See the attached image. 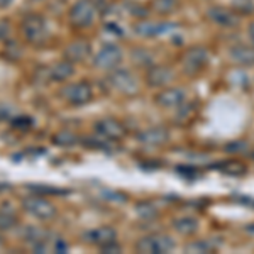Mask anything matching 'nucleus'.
Wrapping results in <instances>:
<instances>
[{"label":"nucleus","mask_w":254,"mask_h":254,"mask_svg":"<svg viewBox=\"0 0 254 254\" xmlns=\"http://www.w3.org/2000/svg\"><path fill=\"white\" fill-rule=\"evenodd\" d=\"M175 248L173 239H170L168 236H147L142 237L137 243L136 249L139 253H149V254H156V253H168Z\"/></svg>","instance_id":"f257e3e1"},{"label":"nucleus","mask_w":254,"mask_h":254,"mask_svg":"<svg viewBox=\"0 0 254 254\" xmlns=\"http://www.w3.org/2000/svg\"><path fill=\"white\" fill-rule=\"evenodd\" d=\"M22 31L26 34V38L32 44H41L46 41V26H44L43 19L38 15H29L24 19L22 22Z\"/></svg>","instance_id":"f03ea898"},{"label":"nucleus","mask_w":254,"mask_h":254,"mask_svg":"<svg viewBox=\"0 0 254 254\" xmlns=\"http://www.w3.org/2000/svg\"><path fill=\"white\" fill-rule=\"evenodd\" d=\"M93 17H95V7L90 0H80L69 12L71 22L78 27H88L93 22Z\"/></svg>","instance_id":"7ed1b4c3"},{"label":"nucleus","mask_w":254,"mask_h":254,"mask_svg":"<svg viewBox=\"0 0 254 254\" xmlns=\"http://www.w3.org/2000/svg\"><path fill=\"white\" fill-rule=\"evenodd\" d=\"M69 104L73 105H83L87 102L92 100V87L85 81H80V83H73V85H68L66 88H63L61 92Z\"/></svg>","instance_id":"20e7f679"},{"label":"nucleus","mask_w":254,"mask_h":254,"mask_svg":"<svg viewBox=\"0 0 254 254\" xmlns=\"http://www.w3.org/2000/svg\"><path fill=\"white\" fill-rule=\"evenodd\" d=\"M109 81L112 83L114 88L119 90V92H122V93H126V95H132V93H136L137 88H139L134 75L127 71V69L114 71L112 75L109 76Z\"/></svg>","instance_id":"39448f33"},{"label":"nucleus","mask_w":254,"mask_h":254,"mask_svg":"<svg viewBox=\"0 0 254 254\" xmlns=\"http://www.w3.org/2000/svg\"><path fill=\"white\" fill-rule=\"evenodd\" d=\"M22 205L26 210H29L32 215L39 217V219H44V220L53 219V217L56 215L55 205H51L48 200L39 198V196H31V198L24 200Z\"/></svg>","instance_id":"423d86ee"},{"label":"nucleus","mask_w":254,"mask_h":254,"mask_svg":"<svg viewBox=\"0 0 254 254\" xmlns=\"http://www.w3.org/2000/svg\"><path fill=\"white\" fill-rule=\"evenodd\" d=\"M121 58H122V53L116 44H105V46L98 51V55L95 58V64L98 68L110 69V68L117 66Z\"/></svg>","instance_id":"0eeeda50"},{"label":"nucleus","mask_w":254,"mask_h":254,"mask_svg":"<svg viewBox=\"0 0 254 254\" xmlns=\"http://www.w3.org/2000/svg\"><path fill=\"white\" fill-rule=\"evenodd\" d=\"M207 63V53L203 48H193L187 51L185 58H183V66L188 73H196L200 68Z\"/></svg>","instance_id":"6e6552de"},{"label":"nucleus","mask_w":254,"mask_h":254,"mask_svg":"<svg viewBox=\"0 0 254 254\" xmlns=\"http://www.w3.org/2000/svg\"><path fill=\"white\" fill-rule=\"evenodd\" d=\"M95 129L98 134H102V136L109 139H121L126 134L124 126L119 121H116V119H104V121L97 122Z\"/></svg>","instance_id":"1a4fd4ad"},{"label":"nucleus","mask_w":254,"mask_h":254,"mask_svg":"<svg viewBox=\"0 0 254 254\" xmlns=\"http://www.w3.org/2000/svg\"><path fill=\"white\" fill-rule=\"evenodd\" d=\"M156 102L159 105H163V107H180L185 102V93L180 88L163 90L156 97Z\"/></svg>","instance_id":"9d476101"},{"label":"nucleus","mask_w":254,"mask_h":254,"mask_svg":"<svg viewBox=\"0 0 254 254\" xmlns=\"http://www.w3.org/2000/svg\"><path fill=\"white\" fill-rule=\"evenodd\" d=\"M139 141L147 146H159L168 141V130L163 129V127H153V129L142 130L139 134Z\"/></svg>","instance_id":"9b49d317"},{"label":"nucleus","mask_w":254,"mask_h":254,"mask_svg":"<svg viewBox=\"0 0 254 254\" xmlns=\"http://www.w3.org/2000/svg\"><path fill=\"white\" fill-rule=\"evenodd\" d=\"M88 243L98 244V246H107L110 243H116V231L110 227H100L95 231H90L88 234H85Z\"/></svg>","instance_id":"f8f14e48"},{"label":"nucleus","mask_w":254,"mask_h":254,"mask_svg":"<svg viewBox=\"0 0 254 254\" xmlns=\"http://www.w3.org/2000/svg\"><path fill=\"white\" fill-rule=\"evenodd\" d=\"M88 53H90V44L87 41H75V43H71L66 48L64 56H66L68 61L75 63V61H83L88 56Z\"/></svg>","instance_id":"ddd939ff"},{"label":"nucleus","mask_w":254,"mask_h":254,"mask_svg":"<svg viewBox=\"0 0 254 254\" xmlns=\"http://www.w3.org/2000/svg\"><path fill=\"white\" fill-rule=\"evenodd\" d=\"M173 78V71L166 66H154L147 73V83L153 87H163Z\"/></svg>","instance_id":"4468645a"},{"label":"nucleus","mask_w":254,"mask_h":254,"mask_svg":"<svg viewBox=\"0 0 254 254\" xmlns=\"http://www.w3.org/2000/svg\"><path fill=\"white\" fill-rule=\"evenodd\" d=\"M170 24H158V22H139L136 26V32L139 36H144V38H153L161 32L170 29Z\"/></svg>","instance_id":"2eb2a0df"},{"label":"nucleus","mask_w":254,"mask_h":254,"mask_svg":"<svg viewBox=\"0 0 254 254\" xmlns=\"http://www.w3.org/2000/svg\"><path fill=\"white\" fill-rule=\"evenodd\" d=\"M208 17H210L214 22L220 24V26H234L236 24V15L232 14L231 10L222 9V7H214L208 12Z\"/></svg>","instance_id":"dca6fc26"},{"label":"nucleus","mask_w":254,"mask_h":254,"mask_svg":"<svg viewBox=\"0 0 254 254\" xmlns=\"http://www.w3.org/2000/svg\"><path fill=\"white\" fill-rule=\"evenodd\" d=\"M231 56L232 60L237 61L241 64H253L254 63V46L249 48V46H234L231 51Z\"/></svg>","instance_id":"f3484780"},{"label":"nucleus","mask_w":254,"mask_h":254,"mask_svg":"<svg viewBox=\"0 0 254 254\" xmlns=\"http://www.w3.org/2000/svg\"><path fill=\"white\" fill-rule=\"evenodd\" d=\"M175 229L180 232V234H185V236H190L198 229V222L191 217H183V219H178L175 220Z\"/></svg>","instance_id":"a211bd4d"},{"label":"nucleus","mask_w":254,"mask_h":254,"mask_svg":"<svg viewBox=\"0 0 254 254\" xmlns=\"http://www.w3.org/2000/svg\"><path fill=\"white\" fill-rule=\"evenodd\" d=\"M73 75V64L71 63H58L56 66H53V69L49 71V76L56 81H61L68 76Z\"/></svg>","instance_id":"6ab92c4d"},{"label":"nucleus","mask_w":254,"mask_h":254,"mask_svg":"<svg viewBox=\"0 0 254 254\" xmlns=\"http://www.w3.org/2000/svg\"><path fill=\"white\" fill-rule=\"evenodd\" d=\"M154 7L161 14H170V12L175 10L176 0H154Z\"/></svg>","instance_id":"aec40b11"},{"label":"nucleus","mask_w":254,"mask_h":254,"mask_svg":"<svg viewBox=\"0 0 254 254\" xmlns=\"http://www.w3.org/2000/svg\"><path fill=\"white\" fill-rule=\"evenodd\" d=\"M75 141H76V137L73 136L71 132H68V130H63L58 136H55V142L58 146H71V144H75Z\"/></svg>","instance_id":"412c9836"},{"label":"nucleus","mask_w":254,"mask_h":254,"mask_svg":"<svg viewBox=\"0 0 254 254\" xmlns=\"http://www.w3.org/2000/svg\"><path fill=\"white\" fill-rule=\"evenodd\" d=\"M15 222H17V219H15L14 215H9L5 214V212H0V227H12Z\"/></svg>","instance_id":"4be33fe9"},{"label":"nucleus","mask_w":254,"mask_h":254,"mask_svg":"<svg viewBox=\"0 0 254 254\" xmlns=\"http://www.w3.org/2000/svg\"><path fill=\"white\" fill-rule=\"evenodd\" d=\"M188 249H198V251H203V253H208V251H212V246H208L207 243H196V244H191Z\"/></svg>","instance_id":"5701e85b"},{"label":"nucleus","mask_w":254,"mask_h":254,"mask_svg":"<svg viewBox=\"0 0 254 254\" xmlns=\"http://www.w3.org/2000/svg\"><path fill=\"white\" fill-rule=\"evenodd\" d=\"M249 38H251V43H253V46H254V22L249 26Z\"/></svg>","instance_id":"b1692460"},{"label":"nucleus","mask_w":254,"mask_h":254,"mask_svg":"<svg viewBox=\"0 0 254 254\" xmlns=\"http://www.w3.org/2000/svg\"><path fill=\"white\" fill-rule=\"evenodd\" d=\"M5 32H7V26L3 22H0V38H3V36H5Z\"/></svg>","instance_id":"393cba45"},{"label":"nucleus","mask_w":254,"mask_h":254,"mask_svg":"<svg viewBox=\"0 0 254 254\" xmlns=\"http://www.w3.org/2000/svg\"><path fill=\"white\" fill-rule=\"evenodd\" d=\"M10 2H12V0H0V7H7Z\"/></svg>","instance_id":"a878e982"}]
</instances>
